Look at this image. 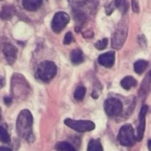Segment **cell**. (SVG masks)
<instances>
[{"instance_id":"6da1fadb","label":"cell","mask_w":151,"mask_h":151,"mask_svg":"<svg viewBox=\"0 0 151 151\" xmlns=\"http://www.w3.org/2000/svg\"><path fill=\"white\" fill-rule=\"evenodd\" d=\"M33 127V116L28 110H22L16 121V129L19 135L22 138L27 139L31 137Z\"/></svg>"},{"instance_id":"7a4b0ae2","label":"cell","mask_w":151,"mask_h":151,"mask_svg":"<svg viewBox=\"0 0 151 151\" xmlns=\"http://www.w3.org/2000/svg\"><path fill=\"white\" fill-rule=\"evenodd\" d=\"M57 73V65L51 61H43L42 62L37 68V77L44 81L49 82L51 81Z\"/></svg>"},{"instance_id":"3957f363","label":"cell","mask_w":151,"mask_h":151,"mask_svg":"<svg viewBox=\"0 0 151 151\" xmlns=\"http://www.w3.org/2000/svg\"><path fill=\"white\" fill-rule=\"evenodd\" d=\"M127 32H128L127 24L123 21L122 23H120L119 25L118 28L116 29L115 33L112 35L111 45H112L113 49L119 50L123 46V44L127 39Z\"/></svg>"},{"instance_id":"277c9868","label":"cell","mask_w":151,"mask_h":151,"mask_svg":"<svg viewBox=\"0 0 151 151\" xmlns=\"http://www.w3.org/2000/svg\"><path fill=\"white\" fill-rule=\"evenodd\" d=\"M65 124L70 128L80 133L90 132L96 128L95 123L90 120H75L72 119H65Z\"/></svg>"},{"instance_id":"5b68a950","label":"cell","mask_w":151,"mask_h":151,"mask_svg":"<svg viewBox=\"0 0 151 151\" xmlns=\"http://www.w3.org/2000/svg\"><path fill=\"white\" fill-rule=\"evenodd\" d=\"M119 141L121 145L123 146H132L134 144L136 139L134 136V132L133 127L131 125H125L123 126L119 134Z\"/></svg>"},{"instance_id":"8992f818","label":"cell","mask_w":151,"mask_h":151,"mask_svg":"<svg viewBox=\"0 0 151 151\" xmlns=\"http://www.w3.org/2000/svg\"><path fill=\"white\" fill-rule=\"evenodd\" d=\"M70 21V16L64 12H57L53 19L51 21V29L54 33L58 34L60 33L69 23Z\"/></svg>"},{"instance_id":"52a82bcc","label":"cell","mask_w":151,"mask_h":151,"mask_svg":"<svg viewBox=\"0 0 151 151\" xmlns=\"http://www.w3.org/2000/svg\"><path fill=\"white\" fill-rule=\"evenodd\" d=\"M104 110L109 117L114 118L122 112L123 104L117 98H109L104 103Z\"/></svg>"},{"instance_id":"ba28073f","label":"cell","mask_w":151,"mask_h":151,"mask_svg":"<svg viewBox=\"0 0 151 151\" xmlns=\"http://www.w3.org/2000/svg\"><path fill=\"white\" fill-rule=\"evenodd\" d=\"M148 112V106L147 105H143L142 107L141 112H140V116H139V126L137 128V135L135 136V139L140 142L142 141L143 134H144V131H145V123H146V114Z\"/></svg>"},{"instance_id":"9c48e42d","label":"cell","mask_w":151,"mask_h":151,"mask_svg":"<svg viewBox=\"0 0 151 151\" xmlns=\"http://www.w3.org/2000/svg\"><path fill=\"white\" fill-rule=\"evenodd\" d=\"M3 53L10 65H13L17 59V48L12 43L6 42L3 46Z\"/></svg>"},{"instance_id":"30bf717a","label":"cell","mask_w":151,"mask_h":151,"mask_svg":"<svg viewBox=\"0 0 151 151\" xmlns=\"http://www.w3.org/2000/svg\"><path fill=\"white\" fill-rule=\"evenodd\" d=\"M98 63L107 68H111L114 65L115 63V52L114 51H109L106 53H104L98 57Z\"/></svg>"},{"instance_id":"8fae6325","label":"cell","mask_w":151,"mask_h":151,"mask_svg":"<svg viewBox=\"0 0 151 151\" xmlns=\"http://www.w3.org/2000/svg\"><path fill=\"white\" fill-rule=\"evenodd\" d=\"M42 4V0H23L22 5L23 7L29 12L37 11Z\"/></svg>"},{"instance_id":"7c38bea8","label":"cell","mask_w":151,"mask_h":151,"mask_svg":"<svg viewBox=\"0 0 151 151\" xmlns=\"http://www.w3.org/2000/svg\"><path fill=\"white\" fill-rule=\"evenodd\" d=\"M15 14V8L12 5H4L3 6L0 12V18L4 20L11 19Z\"/></svg>"},{"instance_id":"4fadbf2b","label":"cell","mask_w":151,"mask_h":151,"mask_svg":"<svg viewBox=\"0 0 151 151\" xmlns=\"http://www.w3.org/2000/svg\"><path fill=\"white\" fill-rule=\"evenodd\" d=\"M70 58H71V61L73 64L74 65H80L81 63H82L84 61V56H83V53L81 50H73L72 52H71V55H70Z\"/></svg>"},{"instance_id":"5bb4252c","label":"cell","mask_w":151,"mask_h":151,"mask_svg":"<svg viewBox=\"0 0 151 151\" xmlns=\"http://www.w3.org/2000/svg\"><path fill=\"white\" fill-rule=\"evenodd\" d=\"M120 84H121L123 88L128 90V89H130L133 87H135L137 85V81L132 76H127L124 79H122Z\"/></svg>"},{"instance_id":"9a60e30c","label":"cell","mask_w":151,"mask_h":151,"mask_svg":"<svg viewBox=\"0 0 151 151\" xmlns=\"http://www.w3.org/2000/svg\"><path fill=\"white\" fill-rule=\"evenodd\" d=\"M148 65L149 63L145 60H138L137 62L134 63V65L135 73L138 74H142L146 70Z\"/></svg>"},{"instance_id":"2e32d148","label":"cell","mask_w":151,"mask_h":151,"mask_svg":"<svg viewBox=\"0 0 151 151\" xmlns=\"http://www.w3.org/2000/svg\"><path fill=\"white\" fill-rule=\"evenodd\" d=\"M103 146L99 140H91L88 146V151H103Z\"/></svg>"},{"instance_id":"e0dca14e","label":"cell","mask_w":151,"mask_h":151,"mask_svg":"<svg viewBox=\"0 0 151 151\" xmlns=\"http://www.w3.org/2000/svg\"><path fill=\"white\" fill-rule=\"evenodd\" d=\"M55 149H56L57 150H75V148H74L72 144H70V143H68V142H58L57 145H56V147H55Z\"/></svg>"},{"instance_id":"ac0fdd59","label":"cell","mask_w":151,"mask_h":151,"mask_svg":"<svg viewBox=\"0 0 151 151\" xmlns=\"http://www.w3.org/2000/svg\"><path fill=\"white\" fill-rule=\"evenodd\" d=\"M86 95V88L83 86H80L76 88L74 92V98L78 101H81L84 98Z\"/></svg>"},{"instance_id":"d6986e66","label":"cell","mask_w":151,"mask_h":151,"mask_svg":"<svg viewBox=\"0 0 151 151\" xmlns=\"http://www.w3.org/2000/svg\"><path fill=\"white\" fill-rule=\"evenodd\" d=\"M0 142L4 143H9L11 142L10 136L6 131V129L0 126Z\"/></svg>"},{"instance_id":"ffe728a7","label":"cell","mask_w":151,"mask_h":151,"mask_svg":"<svg viewBox=\"0 0 151 151\" xmlns=\"http://www.w3.org/2000/svg\"><path fill=\"white\" fill-rule=\"evenodd\" d=\"M108 45V38H104L102 40H99L96 42L95 44V47L99 50H104Z\"/></svg>"},{"instance_id":"44dd1931","label":"cell","mask_w":151,"mask_h":151,"mask_svg":"<svg viewBox=\"0 0 151 151\" xmlns=\"http://www.w3.org/2000/svg\"><path fill=\"white\" fill-rule=\"evenodd\" d=\"M73 35H72V33H71V32H68V33H66V35H65V39H64V44H65V45H68V44H70V43L73 42Z\"/></svg>"},{"instance_id":"7402d4cb","label":"cell","mask_w":151,"mask_h":151,"mask_svg":"<svg viewBox=\"0 0 151 151\" xmlns=\"http://www.w3.org/2000/svg\"><path fill=\"white\" fill-rule=\"evenodd\" d=\"M119 8H120L123 12H127V10H128V3H127V0H121V3H120Z\"/></svg>"},{"instance_id":"603a6c76","label":"cell","mask_w":151,"mask_h":151,"mask_svg":"<svg viewBox=\"0 0 151 151\" xmlns=\"http://www.w3.org/2000/svg\"><path fill=\"white\" fill-rule=\"evenodd\" d=\"M132 8L134 12L138 13L140 12V6H139L138 0H132Z\"/></svg>"},{"instance_id":"cb8c5ba5","label":"cell","mask_w":151,"mask_h":151,"mask_svg":"<svg viewBox=\"0 0 151 151\" xmlns=\"http://www.w3.org/2000/svg\"><path fill=\"white\" fill-rule=\"evenodd\" d=\"M4 104H5L7 106H9V105L12 104V98H11L10 96H5V97L4 98Z\"/></svg>"},{"instance_id":"d4e9b609","label":"cell","mask_w":151,"mask_h":151,"mask_svg":"<svg viewBox=\"0 0 151 151\" xmlns=\"http://www.w3.org/2000/svg\"><path fill=\"white\" fill-rule=\"evenodd\" d=\"M5 84V81H4V78L0 76V88H2Z\"/></svg>"},{"instance_id":"484cf974","label":"cell","mask_w":151,"mask_h":151,"mask_svg":"<svg viewBox=\"0 0 151 151\" xmlns=\"http://www.w3.org/2000/svg\"><path fill=\"white\" fill-rule=\"evenodd\" d=\"M120 3H121V0H114V3H113L114 7H115V8H119Z\"/></svg>"},{"instance_id":"4316f807","label":"cell","mask_w":151,"mask_h":151,"mask_svg":"<svg viewBox=\"0 0 151 151\" xmlns=\"http://www.w3.org/2000/svg\"><path fill=\"white\" fill-rule=\"evenodd\" d=\"M0 150H8L11 151V148H6V147H0Z\"/></svg>"},{"instance_id":"83f0119b","label":"cell","mask_w":151,"mask_h":151,"mask_svg":"<svg viewBox=\"0 0 151 151\" xmlns=\"http://www.w3.org/2000/svg\"><path fill=\"white\" fill-rule=\"evenodd\" d=\"M92 97H93V98H96V99L98 98V95L96 94V92H93V93H92Z\"/></svg>"},{"instance_id":"f1b7e54d","label":"cell","mask_w":151,"mask_h":151,"mask_svg":"<svg viewBox=\"0 0 151 151\" xmlns=\"http://www.w3.org/2000/svg\"><path fill=\"white\" fill-rule=\"evenodd\" d=\"M148 144H149V150H150V144H151V141H150V140L149 141V142H148Z\"/></svg>"},{"instance_id":"f546056e","label":"cell","mask_w":151,"mask_h":151,"mask_svg":"<svg viewBox=\"0 0 151 151\" xmlns=\"http://www.w3.org/2000/svg\"><path fill=\"white\" fill-rule=\"evenodd\" d=\"M0 119H1V116H0Z\"/></svg>"}]
</instances>
